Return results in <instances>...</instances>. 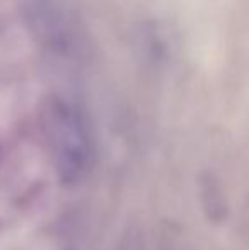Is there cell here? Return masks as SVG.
<instances>
[{"label": "cell", "instance_id": "cell-1", "mask_svg": "<svg viewBox=\"0 0 249 250\" xmlns=\"http://www.w3.org/2000/svg\"><path fill=\"white\" fill-rule=\"evenodd\" d=\"M43 128L55 155L57 172L63 182H73L87 164V138L77 111L60 99H51L43 109Z\"/></svg>", "mask_w": 249, "mask_h": 250}, {"label": "cell", "instance_id": "cell-2", "mask_svg": "<svg viewBox=\"0 0 249 250\" xmlns=\"http://www.w3.org/2000/svg\"><path fill=\"white\" fill-rule=\"evenodd\" d=\"M198 186L203 209H205L208 220H212L213 223H220L227 214V204L220 184L212 174H202Z\"/></svg>", "mask_w": 249, "mask_h": 250}]
</instances>
